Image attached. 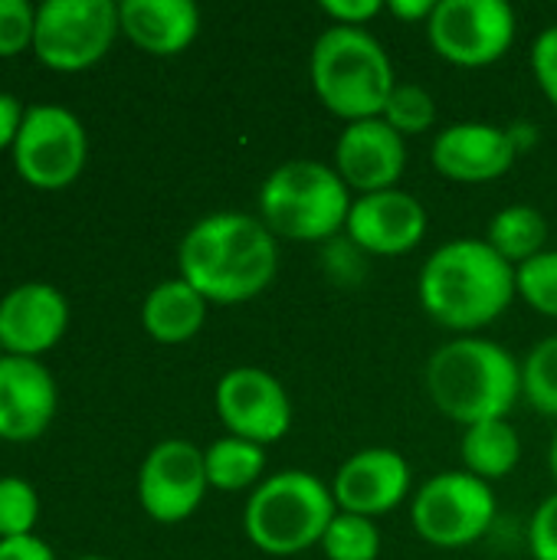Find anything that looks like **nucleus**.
<instances>
[{
	"instance_id": "f257e3e1",
	"label": "nucleus",
	"mask_w": 557,
	"mask_h": 560,
	"mask_svg": "<svg viewBox=\"0 0 557 560\" xmlns=\"http://www.w3.org/2000/svg\"><path fill=\"white\" fill-rule=\"evenodd\" d=\"M181 279L207 302L240 305L263 295L279 269V246L253 213H210L197 220L177 249Z\"/></svg>"
},
{
	"instance_id": "f03ea898",
	"label": "nucleus",
	"mask_w": 557,
	"mask_h": 560,
	"mask_svg": "<svg viewBox=\"0 0 557 560\" xmlns=\"http://www.w3.org/2000/svg\"><path fill=\"white\" fill-rule=\"evenodd\" d=\"M423 312L460 335H473L515 299V266H509L486 240H450L437 246L417 279Z\"/></svg>"
},
{
	"instance_id": "7ed1b4c3",
	"label": "nucleus",
	"mask_w": 557,
	"mask_h": 560,
	"mask_svg": "<svg viewBox=\"0 0 557 560\" xmlns=\"http://www.w3.org/2000/svg\"><path fill=\"white\" fill-rule=\"evenodd\" d=\"M423 387L433 407L463 430L486 420H509L522 400V361L489 338L460 335L430 354Z\"/></svg>"
},
{
	"instance_id": "20e7f679",
	"label": "nucleus",
	"mask_w": 557,
	"mask_h": 560,
	"mask_svg": "<svg viewBox=\"0 0 557 560\" xmlns=\"http://www.w3.org/2000/svg\"><path fill=\"white\" fill-rule=\"evenodd\" d=\"M309 79L318 102L351 121L381 118L387 95L397 85L394 62L378 36L364 26H328L318 33L309 56Z\"/></svg>"
},
{
	"instance_id": "39448f33",
	"label": "nucleus",
	"mask_w": 557,
	"mask_h": 560,
	"mask_svg": "<svg viewBox=\"0 0 557 560\" xmlns=\"http://www.w3.org/2000/svg\"><path fill=\"white\" fill-rule=\"evenodd\" d=\"M351 190L332 164L292 158L279 164L259 187V220L272 236L292 243H332L345 233Z\"/></svg>"
},
{
	"instance_id": "423d86ee",
	"label": "nucleus",
	"mask_w": 557,
	"mask_h": 560,
	"mask_svg": "<svg viewBox=\"0 0 557 560\" xmlns=\"http://www.w3.org/2000/svg\"><path fill=\"white\" fill-rule=\"evenodd\" d=\"M338 515L332 486L309 469H282L266 476L243 509L250 545L269 558H295L322 545Z\"/></svg>"
},
{
	"instance_id": "0eeeda50",
	"label": "nucleus",
	"mask_w": 557,
	"mask_h": 560,
	"mask_svg": "<svg viewBox=\"0 0 557 560\" xmlns=\"http://www.w3.org/2000/svg\"><path fill=\"white\" fill-rule=\"evenodd\" d=\"M496 522V492L466 469L430 476L410 499L414 532L443 551L469 548Z\"/></svg>"
},
{
	"instance_id": "6e6552de",
	"label": "nucleus",
	"mask_w": 557,
	"mask_h": 560,
	"mask_svg": "<svg viewBox=\"0 0 557 560\" xmlns=\"http://www.w3.org/2000/svg\"><path fill=\"white\" fill-rule=\"evenodd\" d=\"M519 33V16L506 0H437L427 20L433 52L460 69L499 62Z\"/></svg>"
},
{
	"instance_id": "1a4fd4ad",
	"label": "nucleus",
	"mask_w": 557,
	"mask_h": 560,
	"mask_svg": "<svg viewBox=\"0 0 557 560\" xmlns=\"http://www.w3.org/2000/svg\"><path fill=\"white\" fill-rule=\"evenodd\" d=\"M118 30L112 0H46L36 7L33 49L53 69H85L108 52Z\"/></svg>"
},
{
	"instance_id": "9d476101",
	"label": "nucleus",
	"mask_w": 557,
	"mask_h": 560,
	"mask_svg": "<svg viewBox=\"0 0 557 560\" xmlns=\"http://www.w3.org/2000/svg\"><path fill=\"white\" fill-rule=\"evenodd\" d=\"M13 164L39 190L69 187L85 164V128L62 105H30L13 141Z\"/></svg>"
},
{
	"instance_id": "9b49d317",
	"label": "nucleus",
	"mask_w": 557,
	"mask_h": 560,
	"mask_svg": "<svg viewBox=\"0 0 557 560\" xmlns=\"http://www.w3.org/2000/svg\"><path fill=\"white\" fill-rule=\"evenodd\" d=\"M213 404L227 433L256 446L279 443L292 430V400L282 381L263 368L246 364L227 371L217 384Z\"/></svg>"
},
{
	"instance_id": "f8f14e48",
	"label": "nucleus",
	"mask_w": 557,
	"mask_h": 560,
	"mask_svg": "<svg viewBox=\"0 0 557 560\" xmlns=\"http://www.w3.org/2000/svg\"><path fill=\"white\" fill-rule=\"evenodd\" d=\"M207 489L210 482L204 469V450L190 440H161L144 456L138 472V502L161 525L190 518L200 509Z\"/></svg>"
},
{
	"instance_id": "ddd939ff",
	"label": "nucleus",
	"mask_w": 557,
	"mask_h": 560,
	"mask_svg": "<svg viewBox=\"0 0 557 560\" xmlns=\"http://www.w3.org/2000/svg\"><path fill=\"white\" fill-rule=\"evenodd\" d=\"M522 148L512 125L492 121H456L437 131L430 144L433 167L456 184H489L512 171Z\"/></svg>"
},
{
	"instance_id": "4468645a",
	"label": "nucleus",
	"mask_w": 557,
	"mask_h": 560,
	"mask_svg": "<svg viewBox=\"0 0 557 560\" xmlns=\"http://www.w3.org/2000/svg\"><path fill=\"white\" fill-rule=\"evenodd\" d=\"M410 463L391 450V446H368L348 456L335 479H332V495L338 512L378 518L394 512L410 499Z\"/></svg>"
},
{
	"instance_id": "2eb2a0df",
	"label": "nucleus",
	"mask_w": 557,
	"mask_h": 560,
	"mask_svg": "<svg viewBox=\"0 0 557 560\" xmlns=\"http://www.w3.org/2000/svg\"><path fill=\"white\" fill-rule=\"evenodd\" d=\"M427 223V207L414 194L394 187L355 197L345 236L368 256H404L423 243Z\"/></svg>"
},
{
	"instance_id": "dca6fc26",
	"label": "nucleus",
	"mask_w": 557,
	"mask_h": 560,
	"mask_svg": "<svg viewBox=\"0 0 557 560\" xmlns=\"http://www.w3.org/2000/svg\"><path fill=\"white\" fill-rule=\"evenodd\" d=\"M332 167L348 190H358V197L394 190L407 171V138H401L384 118L351 121L335 141Z\"/></svg>"
},
{
	"instance_id": "f3484780",
	"label": "nucleus",
	"mask_w": 557,
	"mask_h": 560,
	"mask_svg": "<svg viewBox=\"0 0 557 560\" xmlns=\"http://www.w3.org/2000/svg\"><path fill=\"white\" fill-rule=\"evenodd\" d=\"M69 325V302L46 282H23L0 299V345L7 354L49 351Z\"/></svg>"
},
{
	"instance_id": "a211bd4d",
	"label": "nucleus",
	"mask_w": 557,
	"mask_h": 560,
	"mask_svg": "<svg viewBox=\"0 0 557 560\" xmlns=\"http://www.w3.org/2000/svg\"><path fill=\"white\" fill-rule=\"evenodd\" d=\"M56 413L53 374L36 358H0V436L36 440Z\"/></svg>"
},
{
	"instance_id": "6ab92c4d",
	"label": "nucleus",
	"mask_w": 557,
	"mask_h": 560,
	"mask_svg": "<svg viewBox=\"0 0 557 560\" xmlns=\"http://www.w3.org/2000/svg\"><path fill=\"white\" fill-rule=\"evenodd\" d=\"M121 33L151 56H177L200 33V10L194 0H121Z\"/></svg>"
},
{
	"instance_id": "aec40b11",
	"label": "nucleus",
	"mask_w": 557,
	"mask_h": 560,
	"mask_svg": "<svg viewBox=\"0 0 557 560\" xmlns=\"http://www.w3.org/2000/svg\"><path fill=\"white\" fill-rule=\"evenodd\" d=\"M207 305L210 302L181 276L164 279L148 292L141 305V325L161 345H184L204 328Z\"/></svg>"
},
{
	"instance_id": "412c9836",
	"label": "nucleus",
	"mask_w": 557,
	"mask_h": 560,
	"mask_svg": "<svg viewBox=\"0 0 557 560\" xmlns=\"http://www.w3.org/2000/svg\"><path fill=\"white\" fill-rule=\"evenodd\" d=\"M460 456H463V469L489 486L499 479H509L522 459L519 430L509 420H486V423L466 427Z\"/></svg>"
},
{
	"instance_id": "4be33fe9",
	"label": "nucleus",
	"mask_w": 557,
	"mask_h": 560,
	"mask_svg": "<svg viewBox=\"0 0 557 560\" xmlns=\"http://www.w3.org/2000/svg\"><path fill=\"white\" fill-rule=\"evenodd\" d=\"M486 243L509 262V266H522L529 259H535L538 253H545L548 243V220L538 207L532 203H509L502 207L486 230Z\"/></svg>"
},
{
	"instance_id": "5701e85b",
	"label": "nucleus",
	"mask_w": 557,
	"mask_h": 560,
	"mask_svg": "<svg viewBox=\"0 0 557 560\" xmlns=\"http://www.w3.org/2000/svg\"><path fill=\"white\" fill-rule=\"evenodd\" d=\"M204 469L207 482L220 492L256 489L266 479V446L227 433L204 450Z\"/></svg>"
},
{
	"instance_id": "b1692460",
	"label": "nucleus",
	"mask_w": 557,
	"mask_h": 560,
	"mask_svg": "<svg viewBox=\"0 0 557 560\" xmlns=\"http://www.w3.org/2000/svg\"><path fill=\"white\" fill-rule=\"evenodd\" d=\"M522 397L542 417L557 420V335L542 338L522 361Z\"/></svg>"
},
{
	"instance_id": "393cba45",
	"label": "nucleus",
	"mask_w": 557,
	"mask_h": 560,
	"mask_svg": "<svg viewBox=\"0 0 557 560\" xmlns=\"http://www.w3.org/2000/svg\"><path fill=\"white\" fill-rule=\"evenodd\" d=\"M322 555L328 560H378L381 555V532L374 518L338 512L322 538Z\"/></svg>"
},
{
	"instance_id": "a878e982",
	"label": "nucleus",
	"mask_w": 557,
	"mask_h": 560,
	"mask_svg": "<svg viewBox=\"0 0 557 560\" xmlns=\"http://www.w3.org/2000/svg\"><path fill=\"white\" fill-rule=\"evenodd\" d=\"M381 118L401 138H414V135H423V131H430L437 125V102L423 85L397 82L394 92L387 95V105H384Z\"/></svg>"
},
{
	"instance_id": "bb28decb",
	"label": "nucleus",
	"mask_w": 557,
	"mask_h": 560,
	"mask_svg": "<svg viewBox=\"0 0 557 560\" xmlns=\"http://www.w3.org/2000/svg\"><path fill=\"white\" fill-rule=\"evenodd\" d=\"M515 295L545 318H557V249L515 266Z\"/></svg>"
},
{
	"instance_id": "cd10ccee",
	"label": "nucleus",
	"mask_w": 557,
	"mask_h": 560,
	"mask_svg": "<svg viewBox=\"0 0 557 560\" xmlns=\"http://www.w3.org/2000/svg\"><path fill=\"white\" fill-rule=\"evenodd\" d=\"M36 518H39L36 489H33L26 479L3 476V479H0V538H23V535H33Z\"/></svg>"
},
{
	"instance_id": "c85d7f7f",
	"label": "nucleus",
	"mask_w": 557,
	"mask_h": 560,
	"mask_svg": "<svg viewBox=\"0 0 557 560\" xmlns=\"http://www.w3.org/2000/svg\"><path fill=\"white\" fill-rule=\"evenodd\" d=\"M36 10L26 0H0V56H13L33 46Z\"/></svg>"
},
{
	"instance_id": "c756f323",
	"label": "nucleus",
	"mask_w": 557,
	"mask_h": 560,
	"mask_svg": "<svg viewBox=\"0 0 557 560\" xmlns=\"http://www.w3.org/2000/svg\"><path fill=\"white\" fill-rule=\"evenodd\" d=\"M529 551L535 560H557V492H552L529 522Z\"/></svg>"
},
{
	"instance_id": "7c9ffc66",
	"label": "nucleus",
	"mask_w": 557,
	"mask_h": 560,
	"mask_svg": "<svg viewBox=\"0 0 557 560\" xmlns=\"http://www.w3.org/2000/svg\"><path fill=\"white\" fill-rule=\"evenodd\" d=\"M532 72L538 79V89L557 108V23L542 30L532 43Z\"/></svg>"
},
{
	"instance_id": "2f4dec72",
	"label": "nucleus",
	"mask_w": 557,
	"mask_h": 560,
	"mask_svg": "<svg viewBox=\"0 0 557 560\" xmlns=\"http://www.w3.org/2000/svg\"><path fill=\"white\" fill-rule=\"evenodd\" d=\"M335 26H364L387 10L384 0H322L318 7Z\"/></svg>"
},
{
	"instance_id": "473e14b6",
	"label": "nucleus",
	"mask_w": 557,
	"mask_h": 560,
	"mask_svg": "<svg viewBox=\"0 0 557 560\" xmlns=\"http://www.w3.org/2000/svg\"><path fill=\"white\" fill-rule=\"evenodd\" d=\"M0 560H53V551L36 535L23 538H0Z\"/></svg>"
},
{
	"instance_id": "72a5a7b5",
	"label": "nucleus",
	"mask_w": 557,
	"mask_h": 560,
	"mask_svg": "<svg viewBox=\"0 0 557 560\" xmlns=\"http://www.w3.org/2000/svg\"><path fill=\"white\" fill-rule=\"evenodd\" d=\"M23 115H26L23 102L16 95H10V92H0V148H7V144L16 141V131L23 125Z\"/></svg>"
},
{
	"instance_id": "f704fd0d",
	"label": "nucleus",
	"mask_w": 557,
	"mask_h": 560,
	"mask_svg": "<svg viewBox=\"0 0 557 560\" xmlns=\"http://www.w3.org/2000/svg\"><path fill=\"white\" fill-rule=\"evenodd\" d=\"M437 0H387V13H394L404 23H427Z\"/></svg>"
},
{
	"instance_id": "c9c22d12",
	"label": "nucleus",
	"mask_w": 557,
	"mask_h": 560,
	"mask_svg": "<svg viewBox=\"0 0 557 560\" xmlns=\"http://www.w3.org/2000/svg\"><path fill=\"white\" fill-rule=\"evenodd\" d=\"M548 469H552V476H555L557 482V430L555 436H552V443H548Z\"/></svg>"
},
{
	"instance_id": "e433bc0d",
	"label": "nucleus",
	"mask_w": 557,
	"mask_h": 560,
	"mask_svg": "<svg viewBox=\"0 0 557 560\" xmlns=\"http://www.w3.org/2000/svg\"><path fill=\"white\" fill-rule=\"evenodd\" d=\"M76 560H112V558H98V555H89V558H76Z\"/></svg>"
},
{
	"instance_id": "4c0bfd02",
	"label": "nucleus",
	"mask_w": 557,
	"mask_h": 560,
	"mask_svg": "<svg viewBox=\"0 0 557 560\" xmlns=\"http://www.w3.org/2000/svg\"><path fill=\"white\" fill-rule=\"evenodd\" d=\"M0 348H3V345H0ZM0 358H3V354H0Z\"/></svg>"
}]
</instances>
